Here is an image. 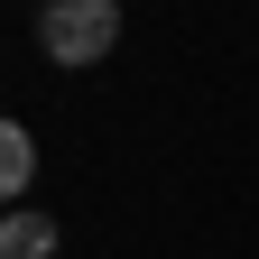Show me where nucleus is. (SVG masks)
<instances>
[{"label":"nucleus","instance_id":"nucleus-1","mask_svg":"<svg viewBox=\"0 0 259 259\" xmlns=\"http://www.w3.org/2000/svg\"><path fill=\"white\" fill-rule=\"evenodd\" d=\"M47 56L56 65H102L120 47V0H47Z\"/></svg>","mask_w":259,"mask_h":259},{"label":"nucleus","instance_id":"nucleus-2","mask_svg":"<svg viewBox=\"0 0 259 259\" xmlns=\"http://www.w3.org/2000/svg\"><path fill=\"white\" fill-rule=\"evenodd\" d=\"M0 259H56V222L47 213H0Z\"/></svg>","mask_w":259,"mask_h":259},{"label":"nucleus","instance_id":"nucleus-3","mask_svg":"<svg viewBox=\"0 0 259 259\" xmlns=\"http://www.w3.org/2000/svg\"><path fill=\"white\" fill-rule=\"evenodd\" d=\"M28 176H37V139H28L19 120H0V204L28 194Z\"/></svg>","mask_w":259,"mask_h":259}]
</instances>
